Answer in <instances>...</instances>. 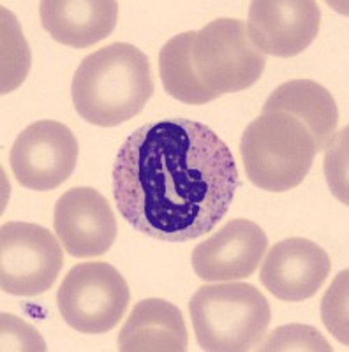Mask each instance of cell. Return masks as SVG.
Instances as JSON below:
<instances>
[{"mask_svg": "<svg viewBox=\"0 0 349 352\" xmlns=\"http://www.w3.org/2000/svg\"><path fill=\"white\" fill-rule=\"evenodd\" d=\"M120 352H184L187 328L182 312L159 298L143 300L133 308L118 335Z\"/></svg>", "mask_w": 349, "mask_h": 352, "instance_id": "cell-14", "label": "cell"}, {"mask_svg": "<svg viewBox=\"0 0 349 352\" xmlns=\"http://www.w3.org/2000/svg\"><path fill=\"white\" fill-rule=\"evenodd\" d=\"M240 185L228 144L205 124L175 118L141 125L116 153L113 197L138 232L187 241L212 231Z\"/></svg>", "mask_w": 349, "mask_h": 352, "instance_id": "cell-1", "label": "cell"}, {"mask_svg": "<svg viewBox=\"0 0 349 352\" xmlns=\"http://www.w3.org/2000/svg\"><path fill=\"white\" fill-rule=\"evenodd\" d=\"M131 301L127 282L108 263L72 266L56 292L62 319L80 333L103 335L115 328Z\"/></svg>", "mask_w": 349, "mask_h": 352, "instance_id": "cell-6", "label": "cell"}, {"mask_svg": "<svg viewBox=\"0 0 349 352\" xmlns=\"http://www.w3.org/2000/svg\"><path fill=\"white\" fill-rule=\"evenodd\" d=\"M194 30L171 37L159 53V74L162 87L171 97L185 104H207L217 97L198 81L191 62Z\"/></svg>", "mask_w": 349, "mask_h": 352, "instance_id": "cell-16", "label": "cell"}, {"mask_svg": "<svg viewBox=\"0 0 349 352\" xmlns=\"http://www.w3.org/2000/svg\"><path fill=\"white\" fill-rule=\"evenodd\" d=\"M53 228L65 252L78 259L106 254L116 240V219L96 188H71L56 201Z\"/></svg>", "mask_w": 349, "mask_h": 352, "instance_id": "cell-10", "label": "cell"}, {"mask_svg": "<svg viewBox=\"0 0 349 352\" xmlns=\"http://www.w3.org/2000/svg\"><path fill=\"white\" fill-rule=\"evenodd\" d=\"M64 266L61 243L43 226L8 222L0 231V285L12 296H39Z\"/></svg>", "mask_w": 349, "mask_h": 352, "instance_id": "cell-7", "label": "cell"}, {"mask_svg": "<svg viewBox=\"0 0 349 352\" xmlns=\"http://www.w3.org/2000/svg\"><path fill=\"white\" fill-rule=\"evenodd\" d=\"M78 153V141L69 127L55 120H39L20 132L9 162L18 184L43 192L69 180Z\"/></svg>", "mask_w": 349, "mask_h": 352, "instance_id": "cell-8", "label": "cell"}, {"mask_svg": "<svg viewBox=\"0 0 349 352\" xmlns=\"http://www.w3.org/2000/svg\"><path fill=\"white\" fill-rule=\"evenodd\" d=\"M41 23L56 43L71 48H89L108 37L118 20L113 0H45Z\"/></svg>", "mask_w": 349, "mask_h": 352, "instance_id": "cell-13", "label": "cell"}, {"mask_svg": "<svg viewBox=\"0 0 349 352\" xmlns=\"http://www.w3.org/2000/svg\"><path fill=\"white\" fill-rule=\"evenodd\" d=\"M348 270L339 273L321 301V316L332 335L348 345Z\"/></svg>", "mask_w": 349, "mask_h": 352, "instance_id": "cell-19", "label": "cell"}, {"mask_svg": "<svg viewBox=\"0 0 349 352\" xmlns=\"http://www.w3.org/2000/svg\"><path fill=\"white\" fill-rule=\"evenodd\" d=\"M348 134V127L344 131L339 132L337 140L333 141V148L328 150L326 153V180L328 185H332L333 192L337 194L339 199H341V190H344V194L348 196V184H346V175H348V169H346V155H348V150L344 146H341L342 138Z\"/></svg>", "mask_w": 349, "mask_h": 352, "instance_id": "cell-21", "label": "cell"}, {"mask_svg": "<svg viewBox=\"0 0 349 352\" xmlns=\"http://www.w3.org/2000/svg\"><path fill=\"white\" fill-rule=\"evenodd\" d=\"M328 254L305 238L273 245L261 266V284L277 300L298 303L316 294L330 275Z\"/></svg>", "mask_w": 349, "mask_h": 352, "instance_id": "cell-12", "label": "cell"}, {"mask_svg": "<svg viewBox=\"0 0 349 352\" xmlns=\"http://www.w3.org/2000/svg\"><path fill=\"white\" fill-rule=\"evenodd\" d=\"M263 111H284L302 122L310 132L317 153L330 146L339 122V109L332 94L310 80L279 85L266 99Z\"/></svg>", "mask_w": 349, "mask_h": 352, "instance_id": "cell-15", "label": "cell"}, {"mask_svg": "<svg viewBox=\"0 0 349 352\" xmlns=\"http://www.w3.org/2000/svg\"><path fill=\"white\" fill-rule=\"evenodd\" d=\"M268 247L265 231L247 219H233L193 250L201 280L233 282L253 275Z\"/></svg>", "mask_w": 349, "mask_h": 352, "instance_id": "cell-11", "label": "cell"}, {"mask_svg": "<svg viewBox=\"0 0 349 352\" xmlns=\"http://www.w3.org/2000/svg\"><path fill=\"white\" fill-rule=\"evenodd\" d=\"M260 345L257 351H333L321 333L305 324L281 326Z\"/></svg>", "mask_w": 349, "mask_h": 352, "instance_id": "cell-18", "label": "cell"}, {"mask_svg": "<svg viewBox=\"0 0 349 352\" xmlns=\"http://www.w3.org/2000/svg\"><path fill=\"white\" fill-rule=\"evenodd\" d=\"M30 52L17 18L2 9V94L12 92L27 78Z\"/></svg>", "mask_w": 349, "mask_h": 352, "instance_id": "cell-17", "label": "cell"}, {"mask_svg": "<svg viewBox=\"0 0 349 352\" xmlns=\"http://www.w3.org/2000/svg\"><path fill=\"white\" fill-rule=\"evenodd\" d=\"M152 94L150 60L129 43L108 44L85 56L71 85L78 115L99 127H115L131 120Z\"/></svg>", "mask_w": 349, "mask_h": 352, "instance_id": "cell-2", "label": "cell"}, {"mask_svg": "<svg viewBox=\"0 0 349 352\" xmlns=\"http://www.w3.org/2000/svg\"><path fill=\"white\" fill-rule=\"evenodd\" d=\"M316 143L302 122L284 111H263L240 141L247 178L261 190L286 192L298 187L310 171Z\"/></svg>", "mask_w": 349, "mask_h": 352, "instance_id": "cell-4", "label": "cell"}, {"mask_svg": "<svg viewBox=\"0 0 349 352\" xmlns=\"http://www.w3.org/2000/svg\"><path fill=\"white\" fill-rule=\"evenodd\" d=\"M201 351L245 352L256 349L270 324L263 292L244 282L203 285L189 303Z\"/></svg>", "mask_w": 349, "mask_h": 352, "instance_id": "cell-3", "label": "cell"}, {"mask_svg": "<svg viewBox=\"0 0 349 352\" xmlns=\"http://www.w3.org/2000/svg\"><path fill=\"white\" fill-rule=\"evenodd\" d=\"M191 62L198 81L221 97L253 87L265 71L266 55L251 41L244 21L219 18L194 34Z\"/></svg>", "mask_w": 349, "mask_h": 352, "instance_id": "cell-5", "label": "cell"}, {"mask_svg": "<svg viewBox=\"0 0 349 352\" xmlns=\"http://www.w3.org/2000/svg\"><path fill=\"white\" fill-rule=\"evenodd\" d=\"M45 340L34 328L11 314H2V351H45Z\"/></svg>", "mask_w": 349, "mask_h": 352, "instance_id": "cell-20", "label": "cell"}, {"mask_svg": "<svg viewBox=\"0 0 349 352\" xmlns=\"http://www.w3.org/2000/svg\"><path fill=\"white\" fill-rule=\"evenodd\" d=\"M321 25V9L313 0H254L247 32L265 55L289 58L307 50Z\"/></svg>", "mask_w": 349, "mask_h": 352, "instance_id": "cell-9", "label": "cell"}]
</instances>
